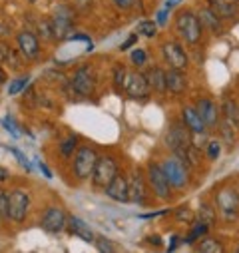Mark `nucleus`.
Segmentation results:
<instances>
[{
  "label": "nucleus",
  "mask_w": 239,
  "mask_h": 253,
  "mask_svg": "<svg viewBox=\"0 0 239 253\" xmlns=\"http://www.w3.org/2000/svg\"><path fill=\"white\" fill-rule=\"evenodd\" d=\"M173 24H175L177 36L182 38L186 44H190V46H196L201 40V36H203V24H201L198 12H194L190 8L179 10L175 14Z\"/></svg>",
  "instance_id": "obj_1"
},
{
  "label": "nucleus",
  "mask_w": 239,
  "mask_h": 253,
  "mask_svg": "<svg viewBox=\"0 0 239 253\" xmlns=\"http://www.w3.org/2000/svg\"><path fill=\"white\" fill-rule=\"evenodd\" d=\"M165 146L177 158H182L186 154V150L194 146V134H192V130L188 128V126L184 124V120L182 122H171L169 130L165 134Z\"/></svg>",
  "instance_id": "obj_2"
},
{
  "label": "nucleus",
  "mask_w": 239,
  "mask_h": 253,
  "mask_svg": "<svg viewBox=\"0 0 239 253\" xmlns=\"http://www.w3.org/2000/svg\"><path fill=\"white\" fill-rule=\"evenodd\" d=\"M72 16H74V14H72V8H70V6H64V4L56 6V10H54L52 16H50L54 40L62 42V40L72 38V32H74V18H72Z\"/></svg>",
  "instance_id": "obj_3"
},
{
  "label": "nucleus",
  "mask_w": 239,
  "mask_h": 253,
  "mask_svg": "<svg viewBox=\"0 0 239 253\" xmlns=\"http://www.w3.org/2000/svg\"><path fill=\"white\" fill-rule=\"evenodd\" d=\"M146 177H148V183H150L152 192H154V196L158 200H161V202L169 200V196H171V183H169L161 164L150 162L148 168H146Z\"/></svg>",
  "instance_id": "obj_4"
},
{
  "label": "nucleus",
  "mask_w": 239,
  "mask_h": 253,
  "mask_svg": "<svg viewBox=\"0 0 239 253\" xmlns=\"http://www.w3.org/2000/svg\"><path fill=\"white\" fill-rule=\"evenodd\" d=\"M215 208L225 221H235L239 215V192L233 187H221L215 194Z\"/></svg>",
  "instance_id": "obj_5"
},
{
  "label": "nucleus",
  "mask_w": 239,
  "mask_h": 253,
  "mask_svg": "<svg viewBox=\"0 0 239 253\" xmlns=\"http://www.w3.org/2000/svg\"><path fill=\"white\" fill-rule=\"evenodd\" d=\"M161 168H163V171H165V175H167L171 187L182 189V187H186V185L190 183V169H188L190 166H188L182 158H177V156L165 158V160L161 162Z\"/></svg>",
  "instance_id": "obj_6"
},
{
  "label": "nucleus",
  "mask_w": 239,
  "mask_h": 253,
  "mask_svg": "<svg viewBox=\"0 0 239 253\" xmlns=\"http://www.w3.org/2000/svg\"><path fill=\"white\" fill-rule=\"evenodd\" d=\"M161 56H163V62L167 64V68H171V70L186 72L190 66V56H188L184 44H179L175 40H167L161 44Z\"/></svg>",
  "instance_id": "obj_7"
},
{
  "label": "nucleus",
  "mask_w": 239,
  "mask_h": 253,
  "mask_svg": "<svg viewBox=\"0 0 239 253\" xmlns=\"http://www.w3.org/2000/svg\"><path fill=\"white\" fill-rule=\"evenodd\" d=\"M98 152L92 148V146H80L78 150H76V154H74V164H72V168H74V175L78 177V179H88V177H92V173H94V168H96V164H98Z\"/></svg>",
  "instance_id": "obj_8"
},
{
  "label": "nucleus",
  "mask_w": 239,
  "mask_h": 253,
  "mask_svg": "<svg viewBox=\"0 0 239 253\" xmlns=\"http://www.w3.org/2000/svg\"><path fill=\"white\" fill-rule=\"evenodd\" d=\"M96 72L92 66L84 64L80 68L74 70L72 78H70V88L74 90V94L78 96H92L96 90Z\"/></svg>",
  "instance_id": "obj_9"
},
{
  "label": "nucleus",
  "mask_w": 239,
  "mask_h": 253,
  "mask_svg": "<svg viewBox=\"0 0 239 253\" xmlns=\"http://www.w3.org/2000/svg\"><path fill=\"white\" fill-rule=\"evenodd\" d=\"M118 175V164L112 156H100L98 158V164L94 168V173H92V183L94 187H100V189H106V185Z\"/></svg>",
  "instance_id": "obj_10"
},
{
  "label": "nucleus",
  "mask_w": 239,
  "mask_h": 253,
  "mask_svg": "<svg viewBox=\"0 0 239 253\" xmlns=\"http://www.w3.org/2000/svg\"><path fill=\"white\" fill-rule=\"evenodd\" d=\"M28 211H30V196H28V192L26 189H20V187L12 189L10 192V204H8V217L12 221L20 223V221L26 219Z\"/></svg>",
  "instance_id": "obj_11"
},
{
  "label": "nucleus",
  "mask_w": 239,
  "mask_h": 253,
  "mask_svg": "<svg viewBox=\"0 0 239 253\" xmlns=\"http://www.w3.org/2000/svg\"><path fill=\"white\" fill-rule=\"evenodd\" d=\"M40 225L48 233H62L68 227V215L64 213L62 208H46L40 219Z\"/></svg>",
  "instance_id": "obj_12"
},
{
  "label": "nucleus",
  "mask_w": 239,
  "mask_h": 253,
  "mask_svg": "<svg viewBox=\"0 0 239 253\" xmlns=\"http://www.w3.org/2000/svg\"><path fill=\"white\" fill-rule=\"evenodd\" d=\"M124 92L134 98V100H144L150 96L152 88H150V82L146 78L144 72H130L128 78H126V86H124Z\"/></svg>",
  "instance_id": "obj_13"
},
{
  "label": "nucleus",
  "mask_w": 239,
  "mask_h": 253,
  "mask_svg": "<svg viewBox=\"0 0 239 253\" xmlns=\"http://www.w3.org/2000/svg\"><path fill=\"white\" fill-rule=\"evenodd\" d=\"M16 46H18V54L24 56L26 60H38L40 58V42L38 36L30 30H20L16 34Z\"/></svg>",
  "instance_id": "obj_14"
},
{
  "label": "nucleus",
  "mask_w": 239,
  "mask_h": 253,
  "mask_svg": "<svg viewBox=\"0 0 239 253\" xmlns=\"http://www.w3.org/2000/svg\"><path fill=\"white\" fill-rule=\"evenodd\" d=\"M196 110L199 112L201 120L205 122L207 128H215L219 126V118H221V106H217L213 100L209 98H199L196 102Z\"/></svg>",
  "instance_id": "obj_15"
},
{
  "label": "nucleus",
  "mask_w": 239,
  "mask_h": 253,
  "mask_svg": "<svg viewBox=\"0 0 239 253\" xmlns=\"http://www.w3.org/2000/svg\"><path fill=\"white\" fill-rule=\"evenodd\" d=\"M104 194L110 198V200H114V202H120V204H126V202H130V189H128V179L124 177V175H116L108 185H106V189H104Z\"/></svg>",
  "instance_id": "obj_16"
},
{
  "label": "nucleus",
  "mask_w": 239,
  "mask_h": 253,
  "mask_svg": "<svg viewBox=\"0 0 239 253\" xmlns=\"http://www.w3.org/2000/svg\"><path fill=\"white\" fill-rule=\"evenodd\" d=\"M148 177H144V173L140 169L134 171V175L128 181V189H130V202L134 204H146L148 202V185H146Z\"/></svg>",
  "instance_id": "obj_17"
},
{
  "label": "nucleus",
  "mask_w": 239,
  "mask_h": 253,
  "mask_svg": "<svg viewBox=\"0 0 239 253\" xmlns=\"http://www.w3.org/2000/svg\"><path fill=\"white\" fill-rule=\"evenodd\" d=\"M182 120H184V124L188 126V128L192 130L194 136H203V134H205L207 126H205V122L201 120V116H199V112L196 110V106H184V108H182Z\"/></svg>",
  "instance_id": "obj_18"
},
{
  "label": "nucleus",
  "mask_w": 239,
  "mask_h": 253,
  "mask_svg": "<svg viewBox=\"0 0 239 253\" xmlns=\"http://www.w3.org/2000/svg\"><path fill=\"white\" fill-rule=\"evenodd\" d=\"M207 6L221 18V20H231L239 16V4L233 0H207Z\"/></svg>",
  "instance_id": "obj_19"
},
{
  "label": "nucleus",
  "mask_w": 239,
  "mask_h": 253,
  "mask_svg": "<svg viewBox=\"0 0 239 253\" xmlns=\"http://www.w3.org/2000/svg\"><path fill=\"white\" fill-rule=\"evenodd\" d=\"M165 82H167V92L173 96L184 94L188 88V78H186V72H182V70L167 68L165 70Z\"/></svg>",
  "instance_id": "obj_20"
},
{
  "label": "nucleus",
  "mask_w": 239,
  "mask_h": 253,
  "mask_svg": "<svg viewBox=\"0 0 239 253\" xmlns=\"http://www.w3.org/2000/svg\"><path fill=\"white\" fill-rule=\"evenodd\" d=\"M198 16H199L203 28H207L211 34H221L223 32V20L209 6H201L199 12H198Z\"/></svg>",
  "instance_id": "obj_21"
},
{
  "label": "nucleus",
  "mask_w": 239,
  "mask_h": 253,
  "mask_svg": "<svg viewBox=\"0 0 239 253\" xmlns=\"http://www.w3.org/2000/svg\"><path fill=\"white\" fill-rule=\"evenodd\" d=\"M144 74H146V78H148V82H150V88H152L154 92H158V94H165V92H167V82H165V70H163V68L152 66V68H148Z\"/></svg>",
  "instance_id": "obj_22"
},
{
  "label": "nucleus",
  "mask_w": 239,
  "mask_h": 253,
  "mask_svg": "<svg viewBox=\"0 0 239 253\" xmlns=\"http://www.w3.org/2000/svg\"><path fill=\"white\" fill-rule=\"evenodd\" d=\"M68 231H70L72 235L84 239V241H96V235H94V231L90 229V225H88L84 219L76 217V215H70V217H68Z\"/></svg>",
  "instance_id": "obj_23"
},
{
  "label": "nucleus",
  "mask_w": 239,
  "mask_h": 253,
  "mask_svg": "<svg viewBox=\"0 0 239 253\" xmlns=\"http://www.w3.org/2000/svg\"><path fill=\"white\" fill-rule=\"evenodd\" d=\"M221 116L225 118L229 126L239 130V102L237 100H225L221 104Z\"/></svg>",
  "instance_id": "obj_24"
},
{
  "label": "nucleus",
  "mask_w": 239,
  "mask_h": 253,
  "mask_svg": "<svg viewBox=\"0 0 239 253\" xmlns=\"http://www.w3.org/2000/svg\"><path fill=\"white\" fill-rule=\"evenodd\" d=\"M0 64H10L14 70L20 68V58H18V54H16L6 42H0Z\"/></svg>",
  "instance_id": "obj_25"
},
{
  "label": "nucleus",
  "mask_w": 239,
  "mask_h": 253,
  "mask_svg": "<svg viewBox=\"0 0 239 253\" xmlns=\"http://www.w3.org/2000/svg\"><path fill=\"white\" fill-rule=\"evenodd\" d=\"M198 251L199 253H225V247L215 237H201V241L198 245Z\"/></svg>",
  "instance_id": "obj_26"
},
{
  "label": "nucleus",
  "mask_w": 239,
  "mask_h": 253,
  "mask_svg": "<svg viewBox=\"0 0 239 253\" xmlns=\"http://www.w3.org/2000/svg\"><path fill=\"white\" fill-rule=\"evenodd\" d=\"M78 142H80V140H78V136H76V134H70L68 138H64V140H62V144L58 146L60 156H62V158H72V156L76 154V150L80 148V146H78Z\"/></svg>",
  "instance_id": "obj_27"
},
{
  "label": "nucleus",
  "mask_w": 239,
  "mask_h": 253,
  "mask_svg": "<svg viewBox=\"0 0 239 253\" xmlns=\"http://www.w3.org/2000/svg\"><path fill=\"white\" fill-rule=\"evenodd\" d=\"M207 229H209V225L198 219V221H194V223H192V231L186 235V239H184V241H186L188 245H192V243H196L199 237H203V235L207 233Z\"/></svg>",
  "instance_id": "obj_28"
},
{
  "label": "nucleus",
  "mask_w": 239,
  "mask_h": 253,
  "mask_svg": "<svg viewBox=\"0 0 239 253\" xmlns=\"http://www.w3.org/2000/svg\"><path fill=\"white\" fill-rule=\"evenodd\" d=\"M96 247L100 253H118V245L108 237H96Z\"/></svg>",
  "instance_id": "obj_29"
},
{
  "label": "nucleus",
  "mask_w": 239,
  "mask_h": 253,
  "mask_svg": "<svg viewBox=\"0 0 239 253\" xmlns=\"http://www.w3.org/2000/svg\"><path fill=\"white\" fill-rule=\"evenodd\" d=\"M138 32H140L142 36H146V38H154L156 32H158V24H156L154 20H142V22L138 24Z\"/></svg>",
  "instance_id": "obj_30"
},
{
  "label": "nucleus",
  "mask_w": 239,
  "mask_h": 253,
  "mask_svg": "<svg viewBox=\"0 0 239 253\" xmlns=\"http://www.w3.org/2000/svg\"><path fill=\"white\" fill-rule=\"evenodd\" d=\"M198 219L203 221V223H207V225H211V223L215 221V211H213V208L207 206V204H201V208H199V211H198Z\"/></svg>",
  "instance_id": "obj_31"
},
{
  "label": "nucleus",
  "mask_w": 239,
  "mask_h": 253,
  "mask_svg": "<svg viewBox=\"0 0 239 253\" xmlns=\"http://www.w3.org/2000/svg\"><path fill=\"white\" fill-rule=\"evenodd\" d=\"M28 80H30V76H18V78L8 86V94H10V96H16V94L24 92V88H26Z\"/></svg>",
  "instance_id": "obj_32"
},
{
  "label": "nucleus",
  "mask_w": 239,
  "mask_h": 253,
  "mask_svg": "<svg viewBox=\"0 0 239 253\" xmlns=\"http://www.w3.org/2000/svg\"><path fill=\"white\" fill-rule=\"evenodd\" d=\"M126 78H128V72L122 66H116L114 68V84H116V90H124Z\"/></svg>",
  "instance_id": "obj_33"
},
{
  "label": "nucleus",
  "mask_w": 239,
  "mask_h": 253,
  "mask_svg": "<svg viewBox=\"0 0 239 253\" xmlns=\"http://www.w3.org/2000/svg\"><path fill=\"white\" fill-rule=\"evenodd\" d=\"M36 28H38V34H40L44 40H54V32H52L50 20H38Z\"/></svg>",
  "instance_id": "obj_34"
},
{
  "label": "nucleus",
  "mask_w": 239,
  "mask_h": 253,
  "mask_svg": "<svg viewBox=\"0 0 239 253\" xmlns=\"http://www.w3.org/2000/svg\"><path fill=\"white\" fill-rule=\"evenodd\" d=\"M8 204H10V194L6 189H0V215H2V219H10L8 217Z\"/></svg>",
  "instance_id": "obj_35"
},
{
  "label": "nucleus",
  "mask_w": 239,
  "mask_h": 253,
  "mask_svg": "<svg viewBox=\"0 0 239 253\" xmlns=\"http://www.w3.org/2000/svg\"><path fill=\"white\" fill-rule=\"evenodd\" d=\"M194 211L188 210V208H177L175 210V219L177 221H186V223H194Z\"/></svg>",
  "instance_id": "obj_36"
},
{
  "label": "nucleus",
  "mask_w": 239,
  "mask_h": 253,
  "mask_svg": "<svg viewBox=\"0 0 239 253\" xmlns=\"http://www.w3.org/2000/svg\"><path fill=\"white\" fill-rule=\"evenodd\" d=\"M221 154V144L217 140L207 142V160H217Z\"/></svg>",
  "instance_id": "obj_37"
},
{
  "label": "nucleus",
  "mask_w": 239,
  "mask_h": 253,
  "mask_svg": "<svg viewBox=\"0 0 239 253\" xmlns=\"http://www.w3.org/2000/svg\"><path fill=\"white\" fill-rule=\"evenodd\" d=\"M130 58H132V62H134L136 66H144L146 62H148V54H146L142 48H136V50L132 52V56H130Z\"/></svg>",
  "instance_id": "obj_38"
},
{
  "label": "nucleus",
  "mask_w": 239,
  "mask_h": 253,
  "mask_svg": "<svg viewBox=\"0 0 239 253\" xmlns=\"http://www.w3.org/2000/svg\"><path fill=\"white\" fill-rule=\"evenodd\" d=\"M10 152H12L14 156H16V160H18V164H20V166H24V168H26V171H30V162L26 160V156H24L22 152H18L16 148H12Z\"/></svg>",
  "instance_id": "obj_39"
},
{
  "label": "nucleus",
  "mask_w": 239,
  "mask_h": 253,
  "mask_svg": "<svg viewBox=\"0 0 239 253\" xmlns=\"http://www.w3.org/2000/svg\"><path fill=\"white\" fill-rule=\"evenodd\" d=\"M112 2H114L118 8H122V10H130V8L138 2V0H112Z\"/></svg>",
  "instance_id": "obj_40"
},
{
  "label": "nucleus",
  "mask_w": 239,
  "mask_h": 253,
  "mask_svg": "<svg viewBox=\"0 0 239 253\" xmlns=\"http://www.w3.org/2000/svg\"><path fill=\"white\" fill-rule=\"evenodd\" d=\"M4 126H6V130H10L12 136H20V132L16 130V124L12 122V118H4Z\"/></svg>",
  "instance_id": "obj_41"
},
{
  "label": "nucleus",
  "mask_w": 239,
  "mask_h": 253,
  "mask_svg": "<svg viewBox=\"0 0 239 253\" xmlns=\"http://www.w3.org/2000/svg\"><path fill=\"white\" fill-rule=\"evenodd\" d=\"M136 42H138V34H132V36H130V38H128V40H126L122 46H120V50H130V48H132Z\"/></svg>",
  "instance_id": "obj_42"
},
{
  "label": "nucleus",
  "mask_w": 239,
  "mask_h": 253,
  "mask_svg": "<svg viewBox=\"0 0 239 253\" xmlns=\"http://www.w3.org/2000/svg\"><path fill=\"white\" fill-rule=\"evenodd\" d=\"M76 6H78L80 10H86V8L92 6V0H76Z\"/></svg>",
  "instance_id": "obj_43"
},
{
  "label": "nucleus",
  "mask_w": 239,
  "mask_h": 253,
  "mask_svg": "<svg viewBox=\"0 0 239 253\" xmlns=\"http://www.w3.org/2000/svg\"><path fill=\"white\" fill-rule=\"evenodd\" d=\"M167 14H169V8H163V10L158 14V24H165V18H167Z\"/></svg>",
  "instance_id": "obj_44"
},
{
  "label": "nucleus",
  "mask_w": 239,
  "mask_h": 253,
  "mask_svg": "<svg viewBox=\"0 0 239 253\" xmlns=\"http://www.w3.org/2000/svg\"><path fill=\"white\" fill-rule=\"evenodd\" d=\"M163 213H165V210H163V211H152V213H142L140 217H142V219H154V217H158V215H163Z\"/></svg>",
  "instance_id": "obj_45"
},
{
  "label": "nucleus",
  "mask_w": 239,
  "mask_h": 253,
  "mask_svg": "<svg viewBox=\"0 0 239 253\" xmlns=\"http://www.w3.org/2000/svg\"><path fill=\"white\" fill-rule=\"evenodd\" d=\"M38 168H40V171H42V173H44V175H46L48 179L52 177V173H50V169L46 168V164H42V162H38Z\"/></svg>",
  "instance_id": "obj_46"
},
{
  "label": "nucleus",
  "mask_w": 239,
  "mask_h": 253,
  "mask_svg": "<svg viewBox=\"0 0 239 253\" xmlns=\"http://www.w3.org/2000/svg\"><path fill=\"white\" fill-rule=\"evenodd\" d=\"M177 243H179V237H177V235H173V237H171V245H169V249H167V253H171V251H173V249L177 247Z\"/></svg>",
  "instance_id": "obj_47"
},
{
  "label": "nucleus",
  "mask_w": 239,
  "mask_h": 253,
  "mask_svg": "<svg viewBox=\"0 0 239 253\" xmlns=\"http://www.w3.org/2000/svg\"><path fill=\"white\" fill-rule=\"evenodd\" d=\"M179 2H182V0H165V8H169V10H171V8H173V6H177Z\"/></svg>",
  "instance_id": "obj_48"
},
{
  "label": "nucleus",
  "mask_w": 239,
  "mask_h": 253,
  "mask_svg": "<svg viewBox=\"0 0 239 253\" xmlns=\"http://www.w3.org/2000/svg\"><path fill=\"white\" fill-rule=\"evenodd\" d=\"M148 241H150V243H154V245H161L159 235H150V237H148Z\"/></svg>",
  "instance_id": "obj_49"
},
{
  "label": "nucleus",
  "mask_w": 239,
  "mask_h": 253,
  "mask_svg": "<svg viewBox=\"0 0 239 253\" xmlns=\"http://www.w3.org/2000/svg\"><path fill=\"white\" fill-rule=\"evenodd\" d=\"M6 179H8V171L4 168H0V183H4Z\"/></svg>",
  "instance_id": "obj_50"
},
{
  "label": "nucleus",
  "mask_w": 239,
  "mask_h": 253,
  "mask_svg": "<svg viewBox=\"0 0 239 253\" xmlns=\"http://www.w3.org/2000/svg\"><path fill=\"white\" fill-rule=\"evenodd\" d=\"M6 82V74H4V70L2 68H0V86H2Z\"/></svg>",
  "instance_id": "obj_51"
},
{
  "label": "nucleus",
  "mask_w": 239,
  "mask_h": 253,
  "mask_svg": "<svg viewBox=\"0 0 239 253\" xmlns=\"http://www.w3.org/2000/svg\"><path fill=\"white\" fill-rule=\"evenodd\" d=\"M4 34H8V30L4 26H0V36H4Z\"/></svg>",
  "instance_id": "obj_52"
},
{
  "label": "nucleus",
  "mask_w": 239,
  "mask_h": 253,
  "mask_svg": "<svg viewBox=\"0 0 239 253\" xmlns=\"http://www.w3.org/2000/svg\"><path fill=\"white\" fill-rule=\"evenodd\" d=\"M235 253H239V245H237V249H235Z\"/></svg>",
  "instance_id": "obj_53"
},
{
  "label": "nucleus",
  "mask_w": 239,
  "mask_h": 253,
  "mask_svg": "<svg viewBox=\"0 0 239 253\" xmlns=\"http://www.w3.org/2000/svg\"><path fill=\"white\" fill-rule=\"evenodd\" d=\"M28 2H36V0H28Z\"/></svg>",
  "instance_id": "obj_54"
},
{
  "label": "nucleus",
  "mask_w": 239,
  "mask_h": 253,
  "mask_svg": "<svg viewBox=\"0 0 239 253\" xmlns=\"http://www.w3.org/2000/svg\"><path fill=\"white\" fill-rule=\"evenodd\" d=\"M233 2H237V4H239V0H233Z\"/></svg>",
  "instance_id": "obj_55"
},
{
  "label": "nucleus",
  "mask_w": 239,
  "mask_h": 253,
  "mask_svg": "<svg viewBox=\"0 0 239 253\" xmlns=\"http://www.w3.org/2000/svg\"><path fill=\"white\" fill-rule=\"evenodd\" d=\"M0 219H2V215H0Z\"/></svg>",
  "instance_id": "obj_56"
}]
</instances>
